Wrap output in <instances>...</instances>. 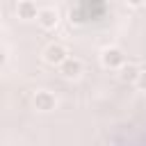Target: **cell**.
<instances>
[{
  "instance_id": "cell-1",
  "label": "cell",
  "mask_w": 146,
  "mask_h": 146,
  "mask_svg": "<svg viewBox=\"0 0 146 146\" xmlns=\"http://www.w3.org/2000/svg\"><path fill=\"white\" fill-rule=\"evenodd\" d=\"M144 146H146V144H144Z\"/></svg>"
}]
</instances>
